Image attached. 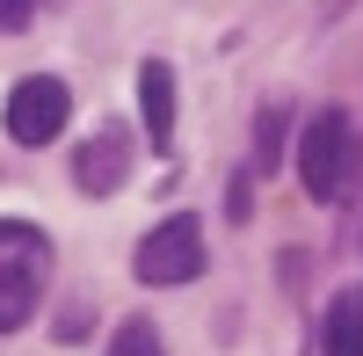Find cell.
Listing matches in <instances>:
<instances>
[{
	"label": "cell",
	"mask_w": 363,
	"mask_h": 356,
	"mask_svg": "<svg viewBox=\"0 0 363 356\" xmlns=\"http://www.w3.org/2000/svg\"><path fill=\"white\" fill-rule=\"evenodd\" d=\"M66 116H73V95H66V80H51V73H29L15 80V95H8V138L15 145H51L58 131H66Z\"/></svg>",
	"instance_id": "obj_4"
},
{
	"label": "cell",
	"mask_w": 363,
	"mask_h": 356,
	"mask_svg": "<svg viewBox=\"0 0 363 356\" xmlns=\"http://www.w3.org/2000/svg\"><path fill=\"white\" fill-rule=\"evenodd\" d=\"M277 145H284V116H277V109H262V124H255V160L269 167V160H277Z\"/></svg>",
	"instance_id": "obj_9"
},
{
	"label": "cell",
	"mask_w": 363,
	"mask_h": 356,
	"mask_svg": "<svg viewBox=\"0 0 363 356\" xmlns=\"http://www.w3.org/2000/svg\"><path fill=\"white\" fill-rule=\"evenodd\" d=\"M327 356H363V291H342L327 306Z\"/></svg>",
	"instance_id": "obj_7"
},
{
	"label": "cell",
	"mask_w": 363,
	"mask_h": 356,
	"mask_svg": "<svg viewBox=\"0 0 363 356\" xmlns=\"http://www.w3.org/2000/svg\"><path fill=\"white\" fill-rule=\"evenodd\" d=\"M37 22V0H0V29H29Z\"/></svg>",
	"instance_id": "obj_10"
},
{
	"label": "cell",
	"mask_w": 363,
	"mask_h": 356,
	"mask_svg": "<svg viewBox=\"0 0 363 356\" xmlns=\"http://www.w3.org/2000/svg\"><path fill=\"white\" fill-rule=\"evenodd\" d=\"M109 356H160V328H153V320H124V328H116L109 335Z\"/></svg>",
	"instance_id": "obj_8"
},
{
	"label": "cell",
	"mask_w": 363,
	"mask_h": 356,
	"mask_svg": "<svg viewBox=\"0 0 363 356\" xmlns=\"http://www.w3.org/2000/svg\"><path fill=\"white\" fill-rule=\"evenodd\" d=\"M349 153H356V131H349V116L342 109H320L306 138H298V182H306L313 204H335L349 189Z\"/></svg>",
	"instance_id": "obj_2"
},
{
	"label": "cell",
	"mask_w": 363,
	"mask_h": 356,
	"mask_svg": "<svg viewBox=\"0 0 363 356\" xmlns=\"http://www.w3.org/2000/svg\"><path fill=\"white\" fill-rule=\"evenodd\" d=\"M124 174H131V131H124V124H102V131L73 153V182H80L87 196H116V189H124Z\"/></svg>",
	"instance_id": "obj_5"
},
{
	"label": "cell",
	"mask_w": 363,
	"mask_h": 356,
	"mask_svg": "<svg viewBox=\"0 0 363 356\" xmlns=\"http://www.w3.org/2000/svg\"><path fill=\"white\" fill-rule=\"evenodd\" d=\"M131 269H138V284H189V277H203V226H196L189 211L160 218V226L138 240Z\"/></svg>",
	"instance_id": "obj_3"
},
{
	"label": "cell",
	"mask_w": 363,
	"mask_h": 356,
	"mask_svg": "<svg viewBox=\"0 0 363 356\" xmlns=\"http://www.w3.org/2000/svg\"><path fill=\"white\" fill-rule=\"evenodd\" d=\"M44 269H51L44 233H37V226H22V218H0V335H15L22 320L37 313Z\"/></svg>",
	"instance_id": "obj_1"
},
{
	"label": "cell",
	"mask_w": 363,
	"mask_h": 356,
	"mask_svg": "<svg viewBox=\"0 0 363 356\" xmlns=\"http://www.w3.org/2000/svg\"><path fill=\"white\" fill-rule=\"evenodd\" d=\"M138 116H145V138L167 153V138H174V66H160V58L138 66Z\"/></svg>",
	"instance_id": "obj_6"
}]
</instances>
